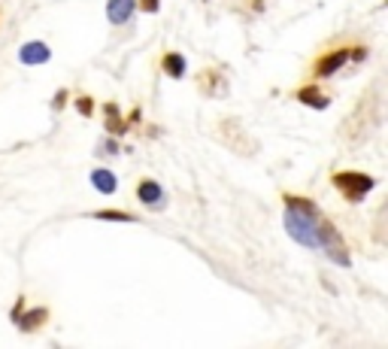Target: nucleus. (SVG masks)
Listing matches in <instances>:
<instances>
[{
	"label": "nucleus",
	"mask_w": 388,
	"mask_h": 349,
	"mask_svg": "<svg viewBox=\"0 0 388 349\" xmlns=\"http://www.w3.org/2000/svg\"><path fill=\"white\" fill-rule=\"evenodd\" d=\"M285 231L307 249H322V237L328 219L322 216V209L307 198L298 194H285Z\"/></svg>",
	"instance_id": "f257e3e1"
},
{
	"label": "nucleus",
	"mask_w": 388,
	"mask_h": 349,
	"mask_svg": "<svg viewBox=\"0 0 388 349\" xmlns=\"http://www.w3.org/2000/svg\"><path fill=\"white\" fill-rule=\"evenodd\" d=\"M331 183H334V188L349 201V204H358V201H364V194L373 192L376 179L367 177V173H358V170H340V173L331 177Z\"/></svg>",
	"instance_id": "f03ea898"
},
{
	"label": "nucleus",
	"mask_w": 388,
	"mask_h": 349,
	"mask_svg": "<svg viewBox=\"0 0 388 349\" xmlns=\"http://www.w3.org/2000/svg\"><path fill=\"white\" fill-rule=\"evenodd\" d=\"M346 61H349V49H331V52H324L322 58H315V67H313L315 79H328V76H334Z\"/></svg>",
	"instance_id": "7ed1b4c3"
},
{
	"label": "nucleus",
	"mask_w": 388,
	"mask_h": 349,
	"mask_svg": "<svg viewBox=\"0 0 388 349\" xmlns=\"http://www.w3.org/2000/svg\"><path fill=\"white\" fill-rule=\"evenodd\" d=\"M137 198L143 201L149 209H164V204H167L164 188H161V183H155V179H140L137 183Z\"/></svg>",
	"instance_id": "20e7f679"
},
{
	"label": "nucleus",
	"mask_w": 388,
	"mask_h": 349,
	"mask_svg": "<svg viewBox=\"0 0 388 349\" xmlns=\"http://www.w3.org/2000/svg\"><path fill=\"white\" fill-rule=\"evenodd\" d=\"M18 58H22V64H46L49 58H52V49H49L46 43H40V40H31V43H25L22 49H18Z\"/></svg>",
	"instance_id": "39448f33"
},
{
	"label": "nucleus",
	"mask_w": 388,
	"mask_h": 349,
	"mask_svg": "<svg viewBox=\"0 0 388 349\" xmlns=\"http://www.w3.org/2000/svg\"><path fill=\"white\" fill-rule=\"evenodd\" d=\"M133 10H137V0H107V18L112 25H128Z\"/></svg>",
	"instance_id": "423d86ee"
},
{
	"label": "nucleus",
	"mask_w": 388,
	"mask_h": 349,
	"mask_svg": "<svg viewBox=\"0 0 388 349\" xmlns=\"http://www.w3.org/2000/svg\"><path fill=\"white\" fill-rule=\"evenodd\" d=\"M298 101L300 103H307V107H313V109H324L331 103V97L322 92L315 82H309V86H303V88H298Z\"/></svg>",
	"instance_id": "0eeeda50"
},
{
	"label": "nucleus",
	"mask_w": 388,
	"mask_h": 349,
	"mask_svg": "<svg viewBox=\"0 0 388 349\" xmlns=\"http://www.w3.org/2000/svg\"><path fill=\"white\" fill-rule=\"evenodd\" d=\"M16 322H18L22 331H37L40 325L49 322V310H46V307H34V310H27L25 316H18Z\"/></svg>",
	"instance_id": "6e6552de"
},
{
	"label": "nucleus",
	"mask_w": 388,
	"mask_h": 349,
	"mask_svg": "<svg viewBox=\"0 0 388 349\" xmlns=\"http://www.w3.org/2000/svg\"><path fill=\"white\" fill-rule=\"evenodd\" d=\"M161 70H164L167 76H173V79H182V76H185V58H182L179 52H167L164 58H161Z\"/></svg>",
	"instance_id": "1a4fd4ad"
},
{
	"label": "nucleus",
	"mask_w": 388,
	"mask_h": 349,
	"mask_svg": "<svg viewBox=\"0 0 388 349\" xmlns=\"http://www.w3.org/2000/svg\"><path fill=\"white\" fill-rule=\"evenodd\" d=\"M91 185H94L97 192H103V194H112V192L118 188V183H116V173L107 170V167H101V170L91 173Z\"/></svg>",
	"instance_id": "9d476101"
},
{
	"label": "nucleus",
	"mask_w": 388,
	"mask_h": 349,
	"mask_svg": "<svg viewBox=\"0 0 388 349\" xmlns=\"http://www.w3.org/2000/svg\"><path fill=\"white\" fill-rule=\"evenodd\" d=\"M107 131L109 134H125V128H128V125H125V118L118 116V107L116 103H107Z\"/></svg>",
	"instance_id": "9b49d317"
},
{
	"label": "nucleus",
	"mask_w": 388,
	"mask_h": 349,
	"mask_svg": "<svg viewBox=\"0 0 388 349\" xmlns=\"http://www.w3.org/2000/svg\"><path fill=\"white\" fill-rule=\"evenodd\" d=\"M94 219H103V222H137V216L133 213H125V209H97V213H91Z\"/></svg>",
	"instance_id": "f8f14e48"
},
{
	"label": "nucleus",
	"mask_w": 388,
	"mask_h": 349,
	"mask_svg": "<svg viewBox=\"0 0 388 349\" xmlns=\"http://www.w3.org/2000/svg\"><path fill=\"white\" fill-rule=\"evenodd\" d=\"M76 109H79V116H94V101L88 94H79L76 97Z\"/></svg>",
	"instance_id": "ddd939ff"
},
{
	"label": "nucleus",
	"mask_w": 388,
	"mask_h": 349,
	"mask_svg": "<svg viewBox=\"0 0 388 349\" xmlns=\"http://www.w3.org/2000/svg\"><path fill=\"white\" fill-rule=\"evenodd\" d=\"M137 3H140V10L149 12V16H155V12L161 10V0H137Z\"/></svg>",
	"instance_id": "4468645a"
},
{
	"label": "nucleus",
	"mask_w": 388,
	"mask_h": 349,
	"mask_svg": "<svg viewBox=\"0 0 388 349\" xmlns=\"http://www.w3.org/2000/svg\"><path fill=\"white\" fill-rule=\"evenodd\" d=\"M67 97H70V92H67V88H61V92H58V94H55V103H52V107H55V109H64V103H67Z\"/></svg>",
	"instance_id": "2eb2a0df"
},
{
	"label": "nucleus",
	"mask_w": 388,
	"mask_h": 349,
	"mask_svg": "<svg viewBox=\"0 0 388 349\" xmlns=\"http://www.w3.org/2000/svg\"><path fill=\"white\" fill-rule=\"evenodd\" d=\"M349 58L352 61H364L367 58V49H349Z\"/></svg>",
	"instance_id": "dca6fc26"
}]
</instances>
